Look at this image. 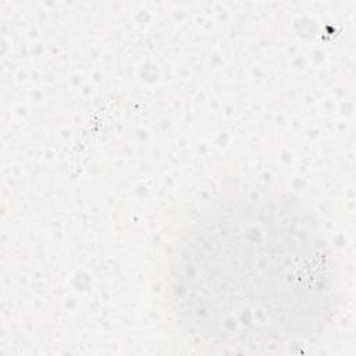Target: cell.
Segmentation results:
<instances>
[{"instance_id": "1", "label": "cell", "mask_w": 356, "mask_h": 356, "mask_svg": "<svg viewBox=\"0 0 356 356\" xmlns=\"http://www.w3.org/2000/svg\"><path fill=\"white\" fill-rule=\"evenodd\" d=\"M170 292L195 339L282 350L323 332L335 302L331 252L310 209L267 182H239L195 211L170 263Z\"/></svg>"}]
</instances>
